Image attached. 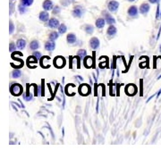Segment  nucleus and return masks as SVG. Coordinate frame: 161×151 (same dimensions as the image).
I'll return each mask as SVG.
<instances>
[{
    "instance_id": "obj_32",
    "label": "nucleus",
    "mask_w": 161,
    "mask_h": 151,
    "mask_svg": "<svg viewBox=\"0 0 161 151\" xmlns=\"http://www.w3.org/2000/svg\"><path fill=\"white\" fill-rule=\"evenodd\" d=\"M128 1H131V2H133V1H134V0H128Z\"/></svg>"
},
{
    "instance_id": "obj_24",
    "label": "nucleus",
    "mask_w": 161,
    "mask_h": 151,
    "mask_svg": "<svg viewBox=\"0 0 161 151\" xmlns=\"http://www.w3.org/2000/svg\"><path fill=\"white\" fill-rule=\"evenodd\" d=\"M13 78H19V77H21V75H22V72L20 71V70H14L13 72Z\"/></svg>"
},
{
    "instance_id": "obj_22",
    "label": "nucleus",
    "mask_w": 161,
    "mask_h": 151,
    "mask_svg": "<svg viewBox=\"0 0 161 151\" xmlns=\"http://www.w3.org/2000/svg\"><path fill=\"white\" fill-rule=\"evenodd\" d=\"M94 30V27L92 25H86L85 26V31L88 33V34H91Z\"/></svg>"
},
{
    "instance_id": "obj_29",
    "label": "nucleus",
    "mask_w": 161,
    "mask_h": 151,
    "mask_svg": "<svg viewBox=\"0 0 161 151\" xmlns=\"http://www.w3.org/2000/svg\"><path fill=\"white\" fill-rule=\"evenodd\" d=\"M14 49H15V46H14V44H13V43H11V44H10V48H9V50H10L11 52H13Z\"/></svg>"
},
{
    "instance_id": "obj_21",
    "label": "nucleus",
    "mask_w": 161,
    "mask_h": 151,
    "mask_svg": "<svg viewBox=\"0 0 161 151\" xmlns=\"http://www.w3.org/2000/svg\"><path fill=\"white\" fill-rule=\"evenodd\" d=\"M58 33L57 32H56V31H53V32H51L50 34H49V39L50 40H56V39H57L58 38Z\"/></svg>"
},
{
    "instance_id": "obj_27",
    "label": "nucleus",
    "mask_w": 161,
    "mask_h": 151,
    "mask_svg": "<svg viewBox=\"0 0 161 151\" xmlns=\"http://www.w3.org/2000/svg\"><path fill=\"white\" fill-rule=\"evenodd\" d=\"M13 30H14V27H13V22L11 21V22H10V30H9V33H10V34H12V33L13 32Z\"/></svg>"
},
{
    "instance_id": "obj_11",
    "label": "nucleus",
    "mask_w": 161,
    "mask_h": 151,
    "mask_svg": "<svg viewBox=\"0 0 161 151\" xmlns=\"http://www.w3.org/2000/svg\"><path fill=\"white\" fill-rule=\"evenodd\" d=\"M80 92L82 95L83 96H86L90 93V88L88 87V85H82L81 88H80Z\"/></svg>"
},
{
    "instance_id": "obj_18",
    "label": "nucleus",
    "mask_w": 161,
    "mask_h": 151,
    "mask_svg": "<svg viewBox=\"0 0 161 151\" xmlns=\"http://www.w3.org/2000/svg\"><path fill=\"white\" fill-rule=\"evenodd\" d=\"M116 33V28L115 27V26H109L108 27V34L109 35V36H113V35H115Z\"/></svg>"
},
{
    "instance_id": "obj_20",
    "label": "nucleus",
    "mask_w": 161,
    "mask_h": 151,
    "mask_svg": "<svg viewBox=\"0 0 161 151\" xmlns=\"http://www.w3.org/2000/svg\"><path fill=\"white\" fill-rule=\"evenodd\" d=\"M66 30H67V28H66V26H65V24H61V25H59V27H58V31H59V33H60V34H64V33H65V32H66Z\"/></svg>"
},
{
    "instance_id": "obj_12",
    "label": "nucleus",
    "mask_w": 161,
    "mask_h": 151,
    "mask_svg": "<svg viewBox=\"0 0 161 151\" xmlns=\"http://www.w3.org/2000/svg\"><path fill=\"white\" fill-rule=\"evenodd\" d=\"M150 10V5L148 4H142L140 7V12L143 14H146Z\"/></svg>"
},
{
    "instance_id": "obj_4",
    "label": "nucleus",
    "mask_w": 161,
    "mask_h": 151,
    "mask_svg": "<svg viewBox=\"0 0 161 151\" xmlns=\"http://www.w3.org/2000/svg\"><path fill=\"white\" fill-rule=\"evenodd\" d=\"M125 92L128 95H134L136 93V87L134 84H129L127 85V87L125 88Z\"/></svg>"
},
{
    "instance_id": "obj_23",
    "label": "nucleus",
    "mask_w": 161,
    "mask_h": 151,
    "mask_svg": "<svg viewBox=\"0 0 161 151\" xmlns=\"http://www.w3.org/2000/svg\"><path fill=\"white\" fill-rule=\"evenodd\" d=\"M86 55H87V52H86V50H84V49H81V50H79L78 53H77V56H78L80 58L85 57Z\"/></svg>"
},
{
    "instance_id": "obj_25",
    "label": "nucleus",
    "mask_w": 161,
    "mask_h": 151,
    "mask_svg": "<svg viewBox=\"0 0 161 151\" xmlns=\"http://www.w3.org/2000/svg\"><path fill=\"white\" fill-rule=\"evenodd\" d=\"M32 3H33V0H22V4H23L26 6L32 4Z\"/></svg>"
},
{
    "instance_id": "obj_5",
    "label": "nucleus",
    "mask_w": 161,
    "mask_h": 151,
    "mask_svg": "<svg viewBox=\"0 0 161 151\" xmlns=\"http://www.w3.org/2000/svg\"><path fill=\"white\" fill-rule=\"evenodd\" d=\"M90 46L92 49H97L99 47V40L97 38H92L90 40Z\"/></svg>"
},
{
    "instance_id": "obj_28",
    "label": "nucleus",
    "mask_w": 161,
    "mask_h": 151,
    "mask_svg": "<svg viewBox=\"0 0 161 151\" xmlns=\"http://www.w3.org/2000/svg\"><path fill=\"white\" fill-rule=\"evenodd\" d=\"M33 56H34L37 59H39V58L41 57V54H40L39 52H34Z\"/></svg>"
},
{
    "instance_id": "obj_30",
    "label": "nucleus",
    "mask_w": 161,
    "mask_h": 151,
    "mask_svg": "<svg viewBox=\"0 0 161 151\" xmlns=\"http://www.w3.org/2000/svg\"><path fill=\"white\" fill-rule=\"evenodd\" d=\"M151 4H156V3H158L160 0H149Z\"/></svg>"
},
{
    "instance_id": "obj_8",
    "label": "nucleus",
    "mask_w": 161,
    "mask_h": 151,
    "mask_svg": "<svg viewBox=\"0 0 161 151\" xmlns=\"http://www.w3.org/2000/svg\"><path fill=\"white\" fill-rule=\"evenodd\" d=\"M43 8H44L46 11L52 10V8H53V3H52V1H50V0H45L44 3H43Z\"/></svg>"
},
{
    "instance_id": "obj_19",
    "label": "nucleus",
    "mask_w": 161,
    "mask_h": 151,
    "mask_svg": "<svg viewBox=\"0 0 161 151\" xmlns=\"http://www.w3.org/2000/svg\"><path fill=\"white\" fill-rule=\"evenodd\" d=\"M39 41H37V40H33V41H31V42H30V49H32V50H36V49H38V48H39Z\"/></svg>"
},
{
    "instance_id": "obj_17",
    "label": "nucleus",
    "mask_w": 161,
    "mask_h": 151,
    "mask_svg": "<svg viewBox=\"0 0 161 151\" xmlns=\"http://www.w3.org/2000/svg\"><path fill=\"white\" fill-rule=\"evenodd\" d=\"M16 45H17V47H18V48L22 49V48H24L25 46H26V41H25L24 39H22V38H21V39H18Z\"/></svg>"
},
{
    "instance_id": "obj_1",
    "label": "nucleus",
    "mask_w": 161,
    "mask_h": 151,
    "mask_svg": "<svg viewBox=\"0 0 161 151\" xmlns=\"http://www.w3.org/2000/svg\"><path fill=\"white\" fill-rule=\"evenodd\" d=\"M22 92V88L20 84H13L11 87V93L13 96H19Z\"/></svg>"
},
{
    "instance_id": "obj_31",
    "label": "nucleus",
    "mask_w": 161,
    "mask_h": 151,
    "mask_svg": "<svg viewBox=\"0 0 161 151\" xmlns=\"http://www.w3.org/2000/svg\"><path fill=\"white\" fill-rule=\"evenodd\" d=\"M160 94H161V90L159 91V93H158V97H160Z\"/></svg>"
},
{
    "instance_id": "obj_2",
    "label": "nucleus",
    "mask_w": 161,
    "mask_h": 151,
    "mask_svg": "<svg viewBox=\"0 0 161 151\" xmlns=\"http://www.w3.org/2000/svg\"><path fill=\"white\" fill-rule=\"evenodd\" d=\"M65 63V59H64L62 56H57V57L54 60V64H55V66L57 67V68H62V67H64Z\"/></svg>"
},
{
    "instance_id": "obj_26",
    "label": "nucleus",
    "mask_w": 161,
    "mask_h": 151,
    "mask_svg": "<svg viewBox=\"0 0 161 151\" xmlns=\"http://www.w3.org/2000/svg\"><path fill=\"white\" fill-rule=\"evenodd\" d=\"M25 6H26V5H24L23 4H22L19 5V10H20V13H24L26 12Z\"/></svg>"
},
{
    "instance_id": "obj_9",
    "label": "nucleus",
    "mask_w": 161,
    "mask_h": 151,
    "mask_svg": "<svg viewBox=\"0 0 161 151\" xmlns=\"http://www.w3.org/2000/svg\"><path fill=\"white\" fill-rule=\"evenodd\" d=\"M104 14H105V20L108 24H114L116 22V20L109 13H108L107 12H104Z\"/></svg>"
},
{
    "instance_id": "obj_16",
    "label": "nucleus",
    "mask_w": 161,
    "mask_h": 151,
    "mask_svg": "<svg viewBox=\"0 0 161 151\" xmlns=\"http://www.w3.org/2000/svg\"><path fill=\"white\" fill-rule=\"evenodd\" d=\"M75 41H76V37H75V35L73 34V33L68 34V36H67V42L70 43V44H73Z\"/></svg>"
},
{
    "instance_id": "obj_6",
    "label": "nucleus",
    "mask_w": 161,
    "mask_h": 151,
    "mask_svg": "<svg viewBox=\"0 0 161 151\" xmlns=\"http://www.w3.org/2000/svg\"><path fill=\"white\" fill-rule=\"evenodd\" d=\"M82 13H83V9L81 6H76L73 12V14L75 17H82Z\"/></svg>"
},
{
    "instance_id": "obj_7",
    "label": "nucleus",
    "mask_w": 161,
    "mask_h": 151,
    "mask_svg": "<svg viewBox=\"0 0 161 151\" xmlns=\"http://www.w3.org/2000/svg\"><path fill=\"white\" fill-rule=\"evenodd\" d=\"M55 47H56V45L53 40H49V41L46 42V44H45V48L47 51H53L55 49Z\"/></svg>"
},
{
    "instance_id": "obj_15",
    "label": "nucleus",
    "mask_w": 161,
    "mask_h": 151,
    "mask_svg": "<svg viewBox=\"0 0 161 151\" xmlns=\"http://www.w3.org/2000/svg\"><path fill=\"white\" fill-rule=\"evenodd\" d=\"M105 23H106V20H105V19H102V18H99V19H98L97 21H96V26H97L98 28L101 29V28H103V27L105 26Z\"/></svg>"
},
{
    "instance_id": "obj_10",
    "label": "nucleus",
    "mask_w": 161,
    "mask_h": 151,
    "mask_svg": "<svg viewBox=\"0 0 161 151\" xmlns=\"http://www.w3.org/2000/svg\"><path fill=\"white\" fill-rule=\"evenodd\" d=\"M48 26L50 28H56V27H59V21L56 18H52L49 20L48 21Z\"/></svg>"
},
{
    "instance_id": "obj_13",
    "label": "nucleus",
    "mask_w": 161,
    "mask_h": 151,
    "mask_svg": "<svg viewBox=\"0 0 161 151\" xmlns=\"http://www.w3.org/2000/svg\"><path fill=\"white\" fill-rule=\"evenodd\" d=\"M138 13V9L136 6H131L128 10V14L130 16H136Z\"/></svg>"
},
{
    "instance_id": "obj_3",
    "label": "nucleus",
    "mask_w": 161,
    "mask_h": 151,
    "mask_svg": "<svg viewBox=\"0 0 161 151\" xmlns=\"http://www.w3.org/2000/svg\"><path fill=\"white\" fill-rule=\"evenodd\" d=\"M118 6H119V3L116 2V1H111L109 2L108 7V10L111 11V12H116L117 9H118Z\"/></svg>"
},
{
    "instance_id": "obj_14",
    "label": "nucleus",
    "mask_w": 161,
    "mask_h": 151,
    "mask_svg": "<svg viewBox=\"0 0 161 151\" xmlns=\"http://www.w3.org/2000/svg\"><path fill=\"white\" fill-rule=\"evenodd\" d=\"M48 18H49V14L47 13V12H41L40 13H39V19L42 21H47V20H48Z\"/></svg>"
}]
</instances>
